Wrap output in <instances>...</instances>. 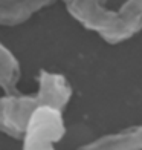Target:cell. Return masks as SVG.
Here are the masks:
<instances>
[{"label":"cell","mask_w":142,"mask_h":150,"mask_svg":"<svg viewBox=\"0 0 142 150\" xmlns=\"http://www.w3.org/2000/svg\"><path fill=\"white\" fill-rule=\"evenodd\" d=\"M69 14L110 45L142 31V0H64Z\"/></svg>","instance_id":"1"},{"label":"cell","mask_w":142,"mask_h":150,"mask_svg":"<svg viewBox=\"0 0 142 150\" xmlns=\"http://www.w3.org/2000/svg\"><path fill=\"white\" fill-rule=\"evenodd\" d=\"M70 97L72 87L63 75L40 71L37 93H8L0 98V132L14 138H22L29 118L37 109L51 106L63 110Z\"/></svg>","instance_id":"2"},{"label":"cell","mask_w":142,"mask_h":150,"mask_svg":"<svg viewBox=\"0 0 142 150\" xmlns=\"http://www.w3.org/2000/svg\"><path fill=\"white\" fill-rule=\"evenodd\" d=\"M66 133L61 110L43 106L32 113L23 135L22 150H55L53 144Z\"/></svg>","instance_id":"3"},{"label":"cell","mask_w":142,"mask_h":150,"mask_svg":"<svg viewBox=\"0 0 142 150\" xmlns=\"http://www.w3.org/2000/svg\"><path fill=\"white\" fill-rule=\"evenodd\" d=\"M55 0H0V25L15 26Z\"/></svg>","instance_id":"4"},{"label":"cell","mask_w":142,"mask_h":150,"mask_svg":"<svg viewBox=\"0 0 142 150\" xmlns=\"http://www.w3.org/2000/svg\"><path fill=\"white\" fill-rule=\"evenodd\" d=\"M20 64L8 47L0 43V87L8 93H17Z\"/></svg>","instance_id":"5"}]
</instances>
